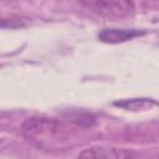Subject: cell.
Listing matches in <instances>:
<instances>
[{
    "mask_svg": "<svg viewBox=\"0 0 159 159\" xmlns=\"http://www.w3.org/2000/svg\"><path fill=\"white\" fill-rule=\"evenodd\" d=\"M88 11L108 19H122L135 10L134 0H78Z\"/></svg>",
    "mask_w": 159,
    "mask_h": 159,
    "instance_id": "cell-2",
    "label": "cell"
},
{
    "mask_svg": "<svg viewBox=\"0 0 159 159\" xmlns=\"http://www.w3.org/2000/svg\"><path fill=\"white\" fill-rule=\"evenodd\" d=\"M144 31L135 29H103L98 34V39L106 43H120L143 35Z\"/></svg>",
    "mask_w": 159,
    "mask_h": 159,
    "instance_id": "cell-3",
    "label": "cell"
},
{
    "mask_svg": "<svg viewBox=\"0 0 159 159\" xmlns=\"http://www.w3.org/2000/svg\"><path fill=\"white\" fill-rule=\"evenodd\" d=\"M135 154L124 149L117 148H89L84 149L78 154V158H106V159H118V158H130Z\"/></svg>",
    "mask_w": 159,
    "mask_h": 159,
    "instance_id": "cell-4",
    "label": "cell"
},
{
    "mask_svg": "<svg viewBox=\"0 0 159 159\" xmlns=\"http://www.w3.org/2000/svg\"><path fill=\"white\" fill-rule=\"evenodd\" d=\"M21 132L29 142L46 150L62 148L71 137L70 128L63 122L40 116L25 119Z\"/></svg>",
    "mask_w": 159,
    "mask_h": 159,
    "instance_id": "cell-1",
    "label": "cell"
}]
</instances>
